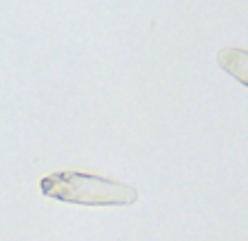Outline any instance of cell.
I'll return each instance as SVG.
<instances>
[{
	"mask_svg": "<svg viewBox=\"0 0 248 241\" xmlns=\"http://www.w3.org/2000/svg\"><path fill=\"white\" fill-rule=\"evenodd\" d=\"M40 189L46 197L79 206H130L139 199L134 186L79 171L51 173L40 182Z\"/></svg>",
	"mask_w": 248,
	"mask_h": 241,
	"instance_id": "obj_1",
	"label": "cell"
},
{
	"mask_svg": "<svg viewBox=\"0 0 248 241\" xmlns=\"http://www.w3.org/2000/svg\"><path fill=\"white\" fill-rule=\"evenodd\" d=\"M217 64L224 73L237 79L242 86L248 88V51L244 48H222L217 53Z\"/></svg>",
	"mask_w": 248,
	"mask_h": 241,
	"instance_id": "obj_2",
	"label": "cell"
}]
</instances>
